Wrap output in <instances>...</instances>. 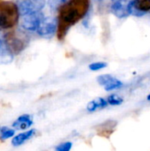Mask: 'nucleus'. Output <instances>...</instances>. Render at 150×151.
I'll use <instances>...</instances> for the list:
<instances>
[{
	"mask_svg": "<svg viewBox=\"0 0 150 151\" xmlns=\"http://www.w3.org/2000/svg\"><path fill=\"white\" fill-rule=\"evenodd\" d=\"M107 105H108V103H107V101L104 98H103V97H97V98L90 101L88 104L87 110L89 112H93V111H95L96 110L103 109V108L107 107Z\"/></svg>",
	"mask_w": 150,
	"mask_h": 151,
	"instance_id": "obj_9",
	"label": "nucleus"
},
{
	"mask_svg": "<svg viewBox=\"0 0 150 151\" xmlns=\"http://www.w3.org/2000/svg\"><path fill=\"white\" fill-rule=\"evenodd\" d=\"M0 134H1L0 138L2 140H7L15 135V129L9 128L7 127H0Z\"/></svg>",
	"mask_w": 150,
	"mask_h": 151,
	"instance_id": "obj_12",
	"label": "nucleus"
},
{
	"mask_svg": "<svg viewBox=\"0 0 150 151\" xmlns=\"http://www.w3.org/2000/svg\"><path fill=\"white\" fill-rule=\"evenodd\" d=\"M95 1H101V0H95Z\"/></svg>",
	"mask_w": 150,
	"mask_h": 151,
	"instance_id": "obj_21",
	"label": "nucleus"
},
{
	"mask_svg": "<svg viewBox=\"0 0 150 151\" xmlns=\"http://www.w3.org/2000/svg\"><path fill=\"white\" fill-rule=\"evenodd\" d=\"M123 86V83L121 81L116 79L115 77L106 85L104 86V89L106 91H112V90H115V89H118V88H120L121 87Z\"/></svg>",
	"mask_w": 150,
	"mask_h": 151,
	"instance_id": "obj_13",
	"label": "nucleus"
},
{
	"mask_svg": "<svg viewBox=\"0 0 150 151\" xmlns=\"http://www.w3.org/2000/svg\"><path fill=\"white\" fill-rule=\"evenodd\" d=\"M17 4L11 1L0 2V27L8 29L13 27L19 20Z\"/></svg>",
	"mask_w": 150,
	"mask_h": 151,
	"instance_id": "obj_2",
	"label": "nucleus"
},
{
	"mask_svg": "<svg viewBox=\"0 0 150 151\" xmlns=\"http://www.w3.org/2000/svg\"><path fill=\"white\" fill-rule=\"evenodd\" d=\"M57 29V19L55 17L49 16V17H44L38 28L37 32L41 36L44 37H49L53 35Z\"/></svg>",
	"mask_w": 150,
	"mask_h": 151,
	"instance_id": "obj_3",
	"label": "nucleus"
},
{
	"mask_svg": "<svg viewBox=\"0 0 150 151\" xmlns=\"http://www.w3.org/2000/svg\"><path fill=\"white\" fill-rule=\"evenodd\" d=\"M113 78H114V77H113L112 75H111V74H103V75H100V76L97 77V82H98L101 86L104 87V86H106Z\"/></svg>",
	"mask_w": 150,
	"mask_h": 151,
	"instance_id": "obj_15",
	"label": "nucleus"
},
{
	"mask_svg": "<svg viewBox=\"0 0 150 151\" xmlns=\"http://www.w3.org/2000/svg\"><path fill=\"white\" fill-rule=\"evenodd\" d=\"M35 129H30L27 131H25L23 133H20L15 136L12 137L11 140V144L14 147H19L22 144H24L27 141L31 139L34 134H35Z\"/></svg>",
	"mask_w": 150,
	"mask_h": 151,
	"instance_id": "obj_8",
	"label": "nucleus"
},
{
	"mask_svg": "<svg viewBox=\"0 0 150 151\" xmlns=\"http://www.w3.org/2000/svg\"><path fill=\"white\" fill-rule=\"evenodd\" d=\"M33 125V118L29 114L20 115L13 123L12 127L17 130H27Z\"/></svg>",
	"mask_w": 150,
	"mask_h": 151,
	"instance_id": "obj_7",
	"label": "nucleus"
},
{
	"mask_svg": "<svg viewBox=\"0 0 150 151\" xmlns=\"http://www.w3.org/2000/svg\"><path fill=\"white\" fill-rule=\"evenodd\" d=\"M72 148V142H65L58 144L56 148L55 151H70Z\"/></svg>",
	"mask_w": 150,
	"mask_h": 151,
	"instance_id": "obj_17",
	"label": "nucleus"
},
{
	"mask_svg": "<svg viewBox=\"0 0 150 151\" xmlns=\"http://www.w3.org/2000/svg\"><path fill=\"white\" fill-rule=\"evenodd\" d=\"M12 59V54L8 45L4 42L0 36V63H8Z\"/></svg>",
	"mask_w": 150,
	"mask_h": 151,
	"instance_id": "obj_10",
	"label": "nucleus"
},
{
	"mask_svg": "<svg viewBox=\"0 0 150 151\" xmlns=\"http://www.w3.org/2000/svg\"><path fill=\"white\" fill-rule=\"evenodd\" d=\"M147 99H148L149 101H150V94L149 95V96H148V98H147Z\"/></svg>",
	"mask_w": 150,
	"mask_h": 151,
	"instance_id": "obj_20",
	"label": "nucleus"
},
{
	"mask_svg": "<svg viewBox=\"0 0 150 151\" xmlns=\"http://www.w3.org/2000/svg\"><path fill=\"white\" fill-rule=\"evenodd\" d=\"M128 4L129 1L127 0H117L111 5V12L118 18H126L129 15Z\"/></svg>",
	"mask_w": 150,
	"mask_h": 151,
	"instance_id": "obj_6",
	"label": "nucleus"
},
{
	"mask_svg": "<svg viewBox=\"0 0 150 151\" xmlns=\"http://www.w3.org/2000/svg\"><path fill=\"white\" fill-rule=\"evenodd\" d=\"M107 63L105 62H95V63H92L88 65L89 69L91 71H99V70H102L103 68H105L107 66Z\"/></svg>",
	"mask_w": 150,
	"mask_h": 151,
	"instance_id": "obj_18",
	"label": "nucleus"
},
{
	"mask_svg": "<svg viewBox=\"0 0 150 151\" xmlns=\"http://www.w3.org/2000/svg\"><path fill=\"white\" fill-rule=\"evenodd\" d=\"M107 103L111 105H120L123 103V98L117 94H111L107 98Z\"/></svg>",
	"mask_w": 150,
	"mask_h": 151,
	"instance_id": "obj_14",
	"label": "nucleus"
},
{
	"mask_svg": "<svg viewBox=\"0 0 150 151\" xmlns=\"http://www.w3.org/2000/svg\"><path fill=\"white\" fill-rule=\"evenodd\" d=\"M88 7V0L68 1L60 9L59 19L57 20V27H60V30H62L74 25L87 14Z\"/></svg>",
	"mask_w": 150,
	"mask_h": 151,
	"instance_id": "obj_1",
	"label": "nucleus"
},
{
	"mask_svg": "<svg viewBox=\"0 0 150 151\" xmlns=\"http://www.w3.org/2000/svg\"><path fill=\"white\" fill-rule=\"evenodd\" d=\"M43 15L41 12H33L22 16L21 19V27L28 31L37 30L42 19H43Z\"/></svg>",
	"mask_w": 150,
	"mask_h": 151,
	"instance_id": "obj_4",
	"label": "nucleus"
},
{
	"mask_svg": "<svg viewBox=\"0 0 150 151\" xmlns=\"http://www.w3.org/2000/svg\"><path fill=\"white\" fill-rule=\"evenodd\" d=\"M59 1H60L61 3H65H65H67L68 1H70V0H59Z\"/></svg>",
	"mask_w": 150,
	"mask_h": 151,
	"instance_id": "obj_19",
	"label": "nucleus"
},
{
	"mask_svg": "<svg viewBox=\"0 0 150 151\" xmlns=\"http://www.w3.org/2000/svg\"><path fill=\"white\" fill-rule=\"evenodd\" d=\"M18 10H19V13L21 14L22 16L33 12H35L32 6V4L30 2V0H20L18 4Z\"/></svg>",
	"mask_w": 150,
	"mask_h": 151,
	"instance_id": "obj_11",
	"label": "nucleus"
},
{
	"mask_svg": "<svg viewBox=\"0 0 150 151\" xmlns=\"http://www.w3.org/2000/svg\"><path fill=\"white\" fill-rule=\"evenodd\" d=\"M30 2L35 12H41L46 4V0H30Z\"/></svg>",
	"mask_w": 150,
	"mask_h": 151,
	"instance_id": "obj_16",
	"label": "nucleus"
},
{
	"mask_svg": "<svg viewBox=\"0 0 150 151\" xmlns=\"http://www.w3.org/2000/svg\"><path fill=\"white\" fill-rule=\"evenodd\" d=\"M150 11V0H133L129 1L128 12L129 14L141 17L145 12Z\"/></svg>",
	"mask_w": 150,
	"mask_h": 151,
	"instance_id": "obj_5",
	"label": "nucleus"
}]
</instances>
